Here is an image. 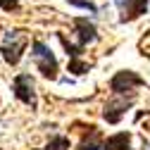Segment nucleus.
<instances>
[{"label": "nucleus", "instance_id": "obj_1", "mask_svg": "<svg viewBox=\"0 0 150 150\" xmlns=\"http://www.w3.org/2000/svg\"><path fill=\"white\" fill-rule=\"evenodd\" d=\"M31 55H33V62H36V67H38V71L45 79H57V60H55L52 50L43 41H33Z\"/></svg>", "mask_w": 150, "mask_h": 150}, {"label": "nucleus", "instance_id": "obj_2", "mask_svg": "<svg viewBox=\"0 0 150 150\" xmlns=\"http://www.w3.org/2000/svg\"><path fill=\"white\" fill-rule=\"evenodd\" d=\"M26 43H29V38H26L24 31H7L5 33V43L0 45L3 60L7 64H17V62L22 60V52H24Z\"/></svg>", "mask_w": 150, "mask_h": 150}, {"label": "nucleus", "instance_id": "obj_3", "mask_svg": "<svg viewBox=\"0 0 150 150\" xmlns=\"http://www.w3.org/2000/svg\"><path fill=\"white\" fill-rule=\"evenodd\" d=\"M138 86H143V79L138 76L136 71H129V69L117 71L115 76H112V81H110V91L115 93V96H126V93H134V88H138Z\"/></svg>", "mask_w": 150, "mask_h": 150}, {"label": "nucleus", "instance_id": "obj_4", "mask_svg": "<svg viewBox=\"0 0 150 150\" xmlns=\"http://www.w3.org/2000/svg\"><path fill=\"white\" fill-rule=\"evenodd\" d=\"M12 91H14L17 100H22L31 110H36V83L31 79V74H19L14 79V83H12Z\"/></svg>", "mask_w": 150, "mask_h": 150}, {"label": "nucleus", "instance_id": "obj_5", "mask_svg": "<svg viewBox=\"0 0 150 150\" xmlns=\"http://www.w3.org/2000/svg\"><path fill=\"white\" fill-rule=\"evenodd\" d=\"M134 105V98H115V100H110L107 105H105V110H103V117L110 122V124H117L119 119H122V115Z\"/></svg>", "mask_w": 150, "mask_h": 150}, {"label": "nucleus", "instance_id": "obj_6", "mask_svg": "<svg viewBox=\"0 0 150 150\" xmlns=\"http://www.w3.org/2000/svg\"><path fill=\"white\" fill-rule=\"evenodd\" d=\"M74 29H76V33H79V48H86L88 43H93L98 38V31H96V26H93V22L83 19V17L74 19Z\"/></svg>", "mask_w": 150, "mask_h": 150}, {"label": "nucleus", "instance_id": "obj_7", "mask_svg": "<svg viewBox=\"0 0 150 150\" xmlns=\"http://www.w3.org/2000/svg\"><path fill=\"white\" fill-rule=\"evenodd\" d=\"M119 7H122V22H131L148 10V0H122Z\"/></svg>", "mask_w": 150, "mask_h": 150}, {"label": "nucleus", "instance_id": "obj_8", "mask_svg": "<svg viewBox=\"0 0 150 150\" xmlns=\"http://www.w3.org/2000/svg\"><path fill=\"white\" fill-rule=\"evenodd\" d=\"M103 138H100V131L96 129V126H88V134L83 136V141H81V145L76 148V150H100L103 148Z\"/></svg>", "mask_w": 150, "mask_h": 150}, {"label": "nucleus", "instance_id": "obj_9", "mask_svg": "<svg viewBox=\"0 0 150 150\" xmlns=\"http://www.w3.org/2000/svg\"><path fill=\"white\" fill-rule=\"evenodd\" d=\"M131 143V136L126 134V131H119V134L110 136L105 143H103V150H126Z\"/></svg>", "mask_w": 150, "mask_h": 150}, {"label": "nucleus", "instance_id": "obj_10", "mask_svg": "<svg viewBox=\"0 0 150 150\" xmlns=\"http://www.w3.org/2000/svg\"><path fill=\"white\" fill-rule=\"evenodd\" d=\"M69 148V138H64V136H55L45 148H41V150H67Z\"/></svg>", "mask_w": 150, "mask_h": 150}, {"label": "nucleus", "instance_id": "obj_11", "mask_svg": "<svg viewBox=\"0 0 150 150\" xmlns=\"http://www.w3.org/2000/svg\"><path fill=\"white\" fill-rule=\"evenodd\" d=\"M88 69H91V67H88L86 62H81L79 57H74V60H69V71H71V74H86Z\"/></svg>", "mask_w": 150, "mask_h": 150}, {"label": "nucleus", "instance_id": "obj_12", "mask_svg": "<svg viewBox=\"0 0 150 150\" xmlns=\"http://www.w3.org/2000/svg\"><path fill=\"white\" fill-rule=\"evenodd\" d=\"M69 5H74V7H83V10H88V12H98V7L91 3V0H69Z\"/></svg>", "mask_w": 150, "mask_h": 150}, {"label": "nucleus", "instance_id": "obj_13", "mask_svg": "<svg viewBox=\"0 0 150 150\" xmlns=\"http://www.w3.org/2000/svg\"><path fill=\"white\" fill-rule=\"evenodd\" d=\"M17 5H19V0H0V7H3V10H7V12H12Z\"/></svg>", "mask_w": 150, "mask_h": 150}]
</instances>
